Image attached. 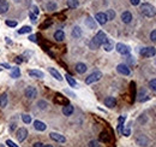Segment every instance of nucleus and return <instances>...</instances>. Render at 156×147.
I'll return each mask as SVG.
<instances>
[{
	"label": "nucleus",
	"mask_w": 156,
	"mask_h": 147,
	"mask_svg": "<svg viewBox=\"0 0 156 147\" xmlns=\"http://www.w3.org/2000/svg\"><path fill=\"white\" fill-rule=\"evenodd\" d=\"M107 35L105 34L103 31H97V34L95 35L93 39H91V41L89 42V47L91 48V50H97L100 46H102L106 41H107Z\"/></svg>",
	"instance_id": "1"
},
{
	"label": "nucleus",
	"mask_w": 156,
	"mask_h": 147,
	"mask_svg": "<svg viewBox=\"0 0 156 147\" xmlns=\"http://www.w3.org/2000/svg\"><path fill=\"white\" fill-rule=\"evenodd\" d=\"M140 12L143 13L145 17H149V18H151V17H154V16L156 15V10H155V7H154L153 5L148 4V3H145V4H143V5H140Z\"/></svg>",
	"instance_id": "2"
},
{
	"label": "nucleus",
	"mask_w": 156,
	"mask_h": 147,
	"mask_svg": "<svg viewBox=\"0 0 156 147\" xmlns=\"http://www.w3.org/2000/svg\"><path fill=\"white\" fill-rule=\"evenodd\" d=\"M101 77H102V72H101V71H95V72L90 74V75L85 78V83L86 84H91L94 82H97L99 80H101Z\"/></svg>",
	"instance_id": "3"
},
{
	"label": "nucleus",
	"mask_w": 156,
	"mask_h": 147,
	"mask_svg": "<svg viewBox=\"0 0 156 147\" xmlns=\"http://www.w3.org/2000/svg\"><path fill=\"white\" fill-rule=\"evenodd\" d=\"M136 144H137L138 146H140V147H148L149 144H150V140L148 139L147 135L139 134V135H137V137H136Z\"/></svg>",
	"instance_id": "4"
},
{
	"label": "nucleus",
	"mask_w": 156,
	"mask_h": 147,
	"mask_svg": "<svg viewBox=\"0 0 156 147\" xmlns=\"http://www.w3.org/2000/svg\"><path fill=\"white\" fill-rule=\"evenodd\" d=\"M139 54L144 58H150L156 54V48L155 47H144L139 51Z\"/></svg>",
	"instance_id": "5"
},
{
	"label": "nucleus",
	"mask_w": 156,
	"mask_h": 147,
	"mask_svg": "<svg viewBox=\"0 0 156 147\" xmlns=\"http://www.w3.org/2000/svg\"><path fill=\"white\" fill-rule=\"evenodd\" d=\"M24 95L28 98V99H34V98H36V97H37V89H36L34 86L26 87L25 91H24Z\"/></svg>",
	"instance_id": "6"
},
{
	"label": "nucleus",
	"mask_w": 156,
	"mask_h": 147,
	"mask_svg": "<svg viewBox=\"0 0 156 147\" xmlns=\"http://www.w3.org/2000/svg\"><path fill=\"white\" fill-rule=\"evenodd\" d=\"M115 48H117V52H118V53H120V54H123V56H127L128 53H130V51H131V48L128 47V46L121 44V42L117 44Z\"/></svg>",
	"instance_id": "7"
},
{
	"label": "nucleus",
	"mask_w": 156,
	"mask_h": 147,
	"mask_svg": "<svg viewBox=\"0 0 156 147\" xmlns=\"http://www.w3.org/2000/svg\"><path fill=\"white\" fill-rule=\"evenodd\" d=\"M16 137L19 142H23L28 137V130H26V128H19L16 133Z\"/></svg>",
	"instance_id": "8"
},
{
	"label": "nucleus",
	"mask_w": 156,
	"mask_h": 147,
	"mask_svg": "<svg viewBox=\"0 0 156 147\" xmlns=\"http://www.w3.org/2000/svg\"><path fill=\"white\" fill-rule=\"evenodd\" d=\"M49 137L53 140V141H57V142H60V144H64L66 142V137L61 134H59V133H51L49 134Z\"/></svg>",
	"instance_id": "9"
},
{
	"label": "nucleus",
	"mask_w": 156,
	"mask_h": 147,
	"mask_svg": "<svg viewBox=\"0 0 156 147\" xmlns=\"http://www.w3.org/2000/svg\"><path fill=\"white\" fill-rule=\"evenodd\" d=\"M117 71L119 74H121V75H125V76H128V75H130V72H131L126 64H119L117 66Z\"/></svg>",
	"instance_id": "10"
},
{
	"label": "nucleus",
	"mask_w": 156,
	"mask_h": 147,
	"mask_svg": "<svg viewBox=\"0 0 156 147\" xmlns=\"http://www.w3.org/2000/svg\"><path fill=\"white\" fill-rule=\"evenodd\" d=\"M95 19H96L97 23H100L101 25L106 24L107 21H108V18H107V16H106L105 12H99V13H96V16H95Z\"/></svg>",
	"instance_id": "11"
},
{
	"label": "nucleus",
	"mask_w": 156,
	"mask_h": 147,
	"mask_svg": "<svg viewBox=\"0 0 156 147\" xmlns=\"http://www.w3.org/2000/svg\"><path fill=\"white\" fill-rule=\"evenodd\" d=\"M34 128L38 131H45L47 129V125L41 121H34Z\"/></svg>",
	"instance_id": "12"
},
{
	"label": "nucleus",
	"mask_w": 156,
	"mask_h": 147,
	"mask_svg": "<svg viewBox=\"0 0 156 147\" xmlns=\"http://www.w3.org/2000/svg\"><path fill=\"white\" fill-rule=\"evenodd\" d=\"M28 74H29V76L35 77V78H43L45 77V74L40 70H29Z\"/></svg>",
	"instance_id": "13"
},
{
	"label": "nucleus",
	"mask_w": 156,
	"mask_h": 147,
	"mask_svg": "<svg viewBox=\"0 0 156 147\" xmlns=\"http://www.w3.org/2000/svg\"><path fill=\"white\" fill-rule=\"evenodd\" d=\"M121 21H123L124 23H130L132 21V15H131V12H128V11H125L121 13Z\"/></svg>",
	"instance_id": "14"
},
{
	"label": "nucleus",
	"mask_w": 156,
	"mask_h": 147,
	"mask_svg": "<svg viewBox=\"0 0 156 147\" xmlns=\"http://www.w3.org/2000/svg\"><path fill=\"white\" fill-rule=\"evenodd\" d=\"M9 7H10V5L7 3V0H0V13H6L9 11Z\"/></svg>",
	"instance_id": "15"
},
{
	"label": "nucleus",
	"mask_w": 156,
	"mask_h": 147,
	"mask_svg": "<svg viewBox=\"0 0 156 147\" xmlns=\"http://www.w3.org/2000/svg\"><path fill=\"white\" fill-rule=\"evenodd\" d=\"M105 105L107 106V108H114L115 105H117V100H115L113 97H107L105 99Z\"/></svg>",
	"instance_id": "16"
},
{
	"label": "nucleus",
	"mask_w": 156,
	"mask_h": 147,
	"mask_svg": "<svg viewBox=\"0 0 156 147\" xmlns=\"http://www.w3.org/2000/svg\"><path fill=\"white\" fill-rule=\"evenodd\" d=\"M48 71H49V74L51 75L55 78V80H58V81H63V76L60 75V72L58 71V70H55L54 68H48Z\"/></svg>",
	"instance_id": "17"
},
{
	"label": "nucleus",
	"mask_w": 156,
	"mask_h": 147,
	"mask_svg": "<svg viewBox=\"0 0 156 147\" xmlns=\"http://www.w3.org/2000/svg\"><path fill=\"white\" fill-rule=\"evenodd\" d=\"M73 111H74L73 106H72V105H70V104L65 105L64 108H63V113H64L65 116H71L72 113H73Z\"/></svg>",
	"instance_id": "18"
},
{
	"label": "nucleus",
	"mask_w": 156,
	"mask_h": 147,
	"mask_svg": "<svg viewBox=\"0 0 156 147\" xmlns=\"http://www.w3.org/2000/svg\"><path fill=\"white\" fill-rule=\"evenodd\" d=\"M85 25H86L89 29H96V22H95V19H93L91 17H86V19H85Z\"/></svg>",
	"instance_id": "19"
},
{
	"label": "nucleus",
	"mask_w": 156,
	"mask_h": 147,
	"mask_svg": "<svg viewBox=\"0 0 156 147\" xmlns=\"http://www.w3.org/2000/svg\"><path fill=\"white\" fill-rule=\"evenodd\" d=\"M103 46V50L106 51V52H111L113 48H114V45H113V41L112 40H109V39H107V41L102 45Z\"/></svg>",
	"instance_id": "20"
},
{
	"label": "nucleus",
	"mask_w": 156,
	"mask_h": 147,
	"mask_svg": "<svg viewBox=\"0 0 156 147\" xmlns=\"http://www.w3.org/2000/svg\"><path fill=\"white\" fill-rule=\"evenodd\" d=\"M86 70H88V68H86V65L84 63H77L76 64V71L78 74H84Z\"/></svg>",
	"instance_id": "21"
},
{
	"label": "nucleus",
	"mask_w": 156,
	"mask_h": 147,
	"mask_svg": "<svg viewBox=\"0 0 156 147\" xmlns=\"http://www.w3.org/2000/svg\"><path fill=\"white\" fill-rule=\"evenodd\" d=\"M54 39L57 40V41H63V40L65 39V33L63 30H57L55 33H54Z\"/></svg>",
	"instance_id": "22"
},
{
	"label": "nucleus",
	"mask_w": 156,
	"mask_h": 147,
	"mask_svg": "<svg viewBox=\"0 0 156 147\" xmlns=\"http://www.w3.org/2000/svg\"><path fill=\"white\" fill-rule=\"evenodd\" d=\"M72 36L74 39H79L80 36H82V29H80L79 27H74V28L72 29Z\"/></svg>",
	"instance_id": "23"
},
{
	"label": "nucleus",
	"mask_w": 156,
	"mask_h": 147,
	"mask_svg": "<svg viewBox=\"0 0 156 147\" xmlns=\"http://www.w3.org/2000/svg\"><path fill=\"white\" fill-rule=\"evenodd\" d=\"M125 119H126V116H120L119 119H118V122H119V124H118V131H119V133H123Z\"/></svg>",
	"instance_id": "24"
},
{
	"label": "nucleus",
	"mask_w": 156,
	"mask_h": 147,
	"mask_svg": "<svg viewBox=\"0 0 156 147\" xmlns=\"http://www.w3.org/2000/svg\"><path fill=\"white\" fill-rule=\"evenodd\" d=\"M10 76L12 78H19L21 77V70H19L18 68H13L11 70V72H10Z\"/></svg>",
	"instance_id": "25"
},
{
	"label": "nucleus",
	"mask_w": 156,
	"mask_h": 147,
	"mask_svg": "<svg viewBox=\"0 0 156 147\" xmlns=\"http://www.w3.org/2000/svg\"><path fill=\"white\" fill-rule=\"evenodd\" d=\"M55 103H58V104H64V105L69 104L67 99H65L63 95H60V94H57V95H55Z\"/></svg>",
	"instance_id": "26"
},
{
	"label": "nucleus",
	"mask_w": 156,
	"mask_h": 147,
	"mask_svg": "<svg viewBox=\"0 0 156 147\" xmlns=\"http://www.w3.org/2000/svg\"><path fill=\"white\" fill-rule=\"evenodd\" d=\"M65 78H66V81L69 82V84L71 86V87H77V82H76V80H74L72 76H70V75H65Z\"/></svg>",
	"instance_id": "27"
},
{
	"label": "nucleus",
	"mask_w": 156,
	"mask_h": 147,
	"mask_svg": "<svg viewBox=\"0 0 156 147\" xmlns=\"http://www.w3.org/2000/svg\"><path fill=\"white\" fill-rule=\"evenodd\" d=\"M6 105H7V95L6 94H3L0 97V108L1 109H5Z\"/></svg>",
	"instance_id": "28"
},
{
	"label": "nucleus",
	"mask_w": 156,
	"mask_h": 147,
	"mask_svg": "<svg viewBox=\"0 0 156 147\" xmlns=\"http://www.w3.org/2000/svg\"><path fill=\"white\" fill-rule=\"evenodd\" d=\"M31 30L32 29H31L30 25H24L18 30V34H28V33H31Z\"/></svg>",
	"instance_id": "29"
},
{
	"label": "nucleus",
	"mask_w": 156,
	"mask_h": 147,
	"mask_svg": "<svg viewBox=\"0 0 156 147\" xmlns=\"http://www.w3.org/2000/svg\"><path fill=\"white\" fill-rule=\"evenodd\" d=\"M78 5H79L78 0H67V6H69L70 9H76V7H78Z\"/></svg>",
	"instance_id": "30"
},
{
	"label": "nucleus",
	"mask_w": 156,
	"mask_h": 147,
	"mask_svg": "<svg viewBox=\"0 0 156 147\" xmlns=\"http://www.w3.org/2000/svg\"><path fill=\"white\" fill-rule=\"evenodd\" d=\"M100 140L102 142H108V141H109V136H108V134L106 131H102V133H101V135H100Z\"/></svg>",
	"instance_id": "31"
},
{
	"label": "nucleus",
	"mask_w": 156,
	"mask_h": 147,
	"mask_svg": "<svg viewBox=\"0 0 156 147\" xmlns=\"http://www.w3.org/2000/svg\"><path fill=\"white\" fill-rule=\"evenodd\" d=\"M106 16H107V18H108V21H113V19L115 18V12H114L113 10H108V11L106 12Z\"/></svg>",
	"instance_id": "32"
},
{
	"label": "nucleus",
	"mask_w": 156,
	"mask_h": 147,
	"mask_svg": "<svg viewBox=\"0 0 156 147\" xmlns=\"http://www.w3.org/2000/svg\"><path fill=\"white\" fill-rule=\"evenodd\" d=\"M47 10L48 11H54V10H57V3H54V1H49L48 4H47Z\"/></svg>",
	"instance_id": "33"
},
{
	"label": "nucleus",
	"mask_w": 156,
	"mask_h": 147,
	"mask_svg": "<svg viewBox=\"0 0 156 147\" xmlns=\"http://www.w3.org/2000/svg\"><path fill=\"white\" fill-rule=\"evenodd\" d=\"M121 134H123L124 136H130L131 135V128H130V125H127L125 129H123V133H121Z\"/></svg>",
	"instance_id": "34"
},
{
	"label": "nucleus",
	"mask_w": 156,
	"mask_h": 147,
	"mask_svg": "<svg viewBox=\"0 0 156 147\" xmlns=\"http://www.w3.org/2000/svg\"><path fill=\"white\" fill-rule=\"evenodd\" d=\"M149 88L151 91H156V78H153L149 81Z\"/></svg>",
	"instance_id": "35"
},
{
	"label": "nucleus",
	"mask_w": 156,
	"mask_h": 147,
	"mask_svg": "<svg viewBox=\"0 0 156 147\" xmlns=\"http://www.w3.org/2000/svg\"><path fill=\"white\" fill-rule=\"evenodd\" d=\"M34 56V52L32 51H25L24 53H23V59H29V58H31Z\"/></svg>",
	"instance_id": "36"
},
{
	"label": "nucleus",
	"mask_w": 156,
	"mask_h": 147,
	"mask_svg": "<svg viewBox=\"0 0 156 147\" xmlns=\"http://www.w3.org/2000/svg\"><path fill=\"white\" fill-rule=\"evenodd\" d=\"M22 121H23L25 124L31 123V116H29V115H23V116H22Z\"/></svg>",
	"instance_id": "37"
},
{
	"label": "nucleus",
	"mask_w": 156,
	"mask_h": 147,
	"mask_svg": "<svg viewBox=\"0 0 156 147\" xmlns=\"http://www.w3.org/2000/svg\"><path fill=\"white\" fill-rule=\"evenodd\" d=\"M37 106H38V108L41 109V110H46L47 106H48V104H47L46 101H43V100H40V101L37 103Z\"/></svg>",
	"instance_id": "38"
},
{
	"label": "nucleus",
	"mask_w": 156,
	"mask_h": 147,
	"mask_svg": "<svg viewBox=\"0 0 156 147\" xmlns=\"http://www.w3.org/2000/svg\"><path fill=\"white\" fill-rule=\"evenodd\" d=\"M5 23H6V25H7V27H11V28H16L17 24H18L16 21H10V19H7Z\"/></svg>",
	"instance_id": "39"
},
{
	"label": "nucleus",
	"mask_w": 156,
	"mask_h": 147,
	"mask_svg": "<svg viewBox=\"0 0 156 147\" xmlns=\"http://www.w3.org/2000/svg\"><path fill=\"white\" fill-rule=\"evenodd\" d=\"M88 146L89 147H100V142L96 141V140H91V141L88 144Z\"/></svg>",
	"instance_id": "40"
},
{
	"label": "nucleus",
	"mask_w": 156,
	"mask_h": 147,
	"mask_svg": "<svg viewBox=\"0 0 156 147\" xmlns=\"http://www.w3.org/2000/svg\"><path fill=\"white\" fill-rule=\"evenodd\" d=\"M29 17H30V19H31V22H32V23H35V22H36V19H37V16L35 15V13L30 12V13H29Z\"/></svg>",
	"instance_id": "41"
},
{
	"label": "nucleus",
	"mask_w": 156,
	"mask_h": 147,
	"mask_svg": "<svg viewBox=\"0 0 156 147\" xmlns=\"http://www.w3.org/2000/svg\"><path fill=\"white\" fill-rule=\"evenodd\" d=\"M150 40L153 42H156V30H153L150 33Z\"/></svg>",
	"instance_id": "42"
},
{
	"label": "nucleus",
	"mask_w": 156,
	"mask_h": 147,
	"mask_svg": "<svg viewBox=\"0 0 156 147\" xmlns=\"http://www.w3.org/2000/svg\"><path fill=\"white\" fill-rule=\"evenodd\" d=\"M6 145H7L9 147H18V146H17L15 142L12 141V140H6Z\"/></svg>",
	"instance_id": "43"
},
{
	"label": "nucleus",
	"mask_w": 156,
	"mask_h": 147,
	"mask_svg": "<svg viewBox=\"0 0 156 147\" xmlns=\"http://www.w3.org/2000/svg\"><path fill=\"white\" fill-rule=\"evenodd\" d=\"M29 41H31V42H36L37 41V39H36V35H29Z\"/></svg>",
	"instance_id": "44"
},
{
	"label": "nucleus",
	"mask_w": 156,
	"mask_h": 147,
	"mask_svg": "<svg viewBox=\"0 0 156 147\" xmlns=\"http://www.w3.org/2000/svg\"><path fill=\"white\" fill-rule=\"evenodd\" d=\"M31 10H32V13H35V15L37 16L38 15V7H37V6H32V7H31Z\"/></svg>",
	"instance_id": "45"
},
{
	"label": "nucleus",
	"mask_w": 156,
	"mask_h": 147,
	"mask_svg": "<svg viewBox=\"0 0 156 147\" xmlns=\"http://www.w3.org/2000/svg\"><path fill=\"white\" fill-rule=\"evenodd\" d=\"M23 61H24V59H23V57H16V63L21 64V63H22Z\"/></svg>",
	"instance_id": "46"
},
{
	"label": "nucleus",
	"mask_w": 156,
	"mask_h": 147,
	"mask_svg": "<svg viewBox=\"0 0 156 147\" xmlns=\"http://www.w3.org/2000/svg\"><path fill=\"white\" fill-rule=\"evenodd\" d=\"M0 68H5V69H10V65L7 63H3V64H0Z\"/></svg>",
	"instance_id": "47"
},
{
	"label": "nucleus",
	"mask_w": 156,
	"mask_h": 147,
	"mask_svg": "<svg viewBox=\"0 0 156 147\" xmlns=\"http://www.w3.org/2000/svg\"><path fill=\"white\" fill-rule=\"evenodd\" d=\"M32 147H45V146H43L42 142H35V144L32 145Z\"/></svg>",
	"instance_id": "48"
},
{
	"label": "nucleus",
	"mask_w": 156,
	"mask_h": 147,
	"mask_svg": "<svg viewBox=\"0 0 156 147\" xmlns=\"http://www.w3.org/2000/svg\"><path fill=\"white\" fill-rule=\"evenodd\" d=\"M130 1H131V4H132V5L137 6V5H139V1H140V0H130Z\"/></svg>",
	"instance_id": "49"
},
{
	"label": "nucleus",
	"mask_w": 156,
	"mask_h": 147,
	"mask_svg": "<svg viewBox=\"0 0 156 147\" xmlns=\"http://www.w3.org/2000/svg\"><path fill=\"white\" fill-rule=\"evenodd\" d=\"M52 24V21H49V22H46L45 24H42V28H46V27H49Z\"/></svg>",
	"instance_id": "50"
},
{
	"label": "nucleus",
	"mask_w": 156,
	"mask_h": 147,
	"mask_svg": "<svg viewBox=\"0 0 156 147\" xmlns=\"http://www.w3.org/2000/svg\"><path fill=\"white\" fill-rule=\"evenodd\" d=\"M45 147H53L52 145H45Z\"/></svg>",
	"instance_id": "51"
},
{
	"label": "nucleus",
	"mask_w": 156,
	"mask_h": 147,
	"mask_svg": "<svg viewBox=\"0 0 156 147\" xmlns=\"http://www.w3.org/2000/svg\"><path fill=\"white\" fill-rule=\"evenodd\" d=\"M0 70H1V69H0Z\"/></svg>",
	"instance_id": "52"
}]
</instances>
